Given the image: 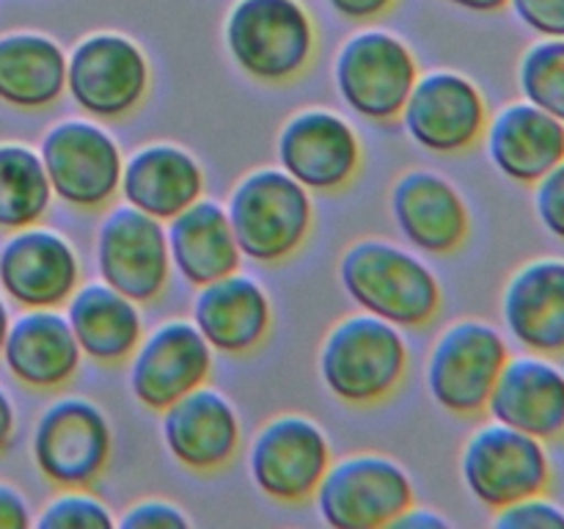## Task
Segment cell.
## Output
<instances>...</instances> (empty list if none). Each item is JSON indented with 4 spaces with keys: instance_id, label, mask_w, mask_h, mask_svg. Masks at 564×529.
Segmentation results:
<instances>
[{
    "instance_id": "6da1fadb",
    "label": "cell",
    "mask_w": 564,
    "mask_h": 529,
    "mask_svg": "<svg viewBox=\"0 0 564 529\" xmlns=\"http://www.w3.org/2000/svg\"><path fill=\"white\" fill-rule=\"evenodd\" d=\"M339 281L358 309L397 328H424L441 312V281L433 268L380 237H364L341 253Z\"/></svg>"
},
{
    "instance_id": "7a4b0ae2",
    "label": "cell",
    "mask_w": 564,
    "mask_h": 529,
    "mask_svg": "<svg viewBox=\"0 0 564 529\" xmlns=\"http://www.w3.org/2000/svg\"><path fill=\"white\" fill-rule=\"evenodd\" d=\"M319 375L336 400L378 406L408 375V342L394 323L361 312L339 320L319 347Z\"/></svg>"
},
{
    "instance_id": "3957f363",
    "label": "cell",
    "mask_w": 564,
    "mask_h": 529,
    "mask_svg": "<svg viewBox=\"0 0 564 529\" xmlns=\"http://www.w3.org/2000/svg\"><path fill=\"white\" fill-rule=\"evenodd\" d=\"M224 36L237 69L264 86L301 77L317 47L312 17L297 0H237Z\"/></svg>"
},
{
    "instance_id": "277c9868",
    "label": "cell",
    "mask_w": 564,
    "mask_h": 529,
    "mask_svg": "<svg viewBox=\"0 0 564 529\" xmlns=\"http://www.w3.org/2000/svg\"><path fill=\"white\" fill-rule=\"evenodd\" d=\"M226 213L242 257L259 264L295 257L314 224L312 196L284 169H257L242 176Z\"/></svg>"
},
{
    "instance_id": "5b68a950",
    "label": "cell",
    "mask_w": 564,
    "mask_h": 529,
    "mask_svg": "<svg viewBox=\"0 0 564 529\" xmlns=\"http://www.w3.org/2000/svg\"><path fill=\"white\" fill-rule=\"evenodd\" d=\"M510 358L507 336L485 320H457L441 331L427 358L430 397L455 417H479Z\"/></svg>"
},
{
    "instance_id": "8992f818",
    "label": "cell",
    "mask_w": 564,
    "mask_h": 529,
    "mask_svg": "<svg viewBox=\"0 0 564 529\" xmlns=\"http://www.w3.org/2000/svg\"><path fill=\"white\" fill-rule=\"evenodd\" d=\"M460 477L479 505L499 510L527 496L545 494L554 472L545 441L501 422H488L468 435Z\"/></svg>"
},
{
    "instance_id": "52a82bcc",
    "label": "cell",
    "mask_w": 564,
    "mask_h": 529,
    "mask_svg": "<svg viewBox=\"0 0 564 529\" xmlns=\"http://www.w3.org/2000/svg\"><path fill=\"white\" fill-rule=\"evenodd\" d=\"M314 499L319 518L334 529L391 527L397 516L416 505L405 468L372 452L330 461Z\"/></svg>"
},
{
    "instance_id": "ba28073f",
    "label": "cell",
    "mask_w": 564,
    "mask_h": 529,
    "mask_svg": "<svg viewBox=\"0 0 564 529\" xmlns=\"http://www.w3.org/2000/svg\"><path fill=\"white\" fill-rule=\"evenodd\" d=\"M33 463L58 488H88L105 474L113 452L110 422L86 397H58L33 428Z\"/></svg>"
},
{
    "instance_id": "9c48e42d",
    "label": "cell",
    "mask_w": 564,
    "mask_h": 529,
    "mask_svg": "<svg viewBox=\"0 0 564 529\" xmlns=\"http://www.w3.org/2000/svg\"><path fill=\"white\" fill-rule=\"evenodd\" d=\"M419 80V61L400 36L361 31L341 44L334 83L341 102L369 121H394Z\"/></svg>"
},
{
    "instance_id": "30bf717a",
    "label": "cell",
    "mask_w": 564,
    "mask_h": 529,
    "mask_svg": "<svg viewBox=\"0 0 564 529\" xmlns=\"http://www.w3.org/2000/svg\"><path fill=\"white\" fill-rule=\"evenodd\" d=\"M53 196L75 209H102L119 196L124 154L105 127L66 119L50 127L39 147Z\"/></svg>"
},
{
    "instance_id": "8fae6325",
    "label": "cell",
    "mask_w": 564,
    "mask_h": 529,
    "mask_svg": "<svg viewBox=\"0 0 564 529\" xmlns=\"http://www.w3.org/2000/svg\"><path fill=\"white\" fill-rule=\"evenodd\" d=\"M152 69L132 39L91 33L66 58V94L94 119H124L149 94Z\"/></svg>"
},
{
    "instance_id": "7c38bea8",
    "label": "cell",
    "mask_w": 564,
    "mask_h": 529,
    "mask_svg": "<svg viewBox=\"0 0 564 529\" xmlns=\"http://www.w3.org/2000/svg\"><path fill=\"white\" fill-rule=\"evenodd\" d=\"M330 461L328 435L314 419L303 413H279L253 435L248 468L253 485L268 499L301 505L317 494Z\"/></svg>"
},
{
    "instance_id": "4fadbf2b",
    "label": "cell",
    "mask_w": 564,
    "mask_h": 529,
    "mask_svg": "<svg viewBox=\"0 0 564 529\" xmlns=\"http://www.w3.org/2000/svg\"><path fill=\"white\" fill-rule=\"evenodd\" d=\"M99 279L130 301H158L171 281L169 231L163 220L121 204L105 213L97 231Z\"/></svg>"
},
{
    "instance_id": "5bb4252c",
    "label": "cell",
    "mask_w": 564,
    "mask_h": 529,
    "mask_svg": "<svg viewBox=\"0 0 564 529\" xmlns=\"http://www.w3.org/2000/svg\"><path fill=\"white\" fill-rule=\"evenodd\" d=\"M402 121L413 141L433 154H463L477 147L488 127V102L474 80L460 72L438 69L419 75Z\"/></svg>"
},
{
    "instance_id": "9a60e30c",
    "label": "cell",
    "mask_w": 564,
    "mask_h": 529,
    "mask_svg": "<svg viewBox=\"0 0 564 529\" xmlns=\"http://www.w3.org/2000/svg\"><path fill=\"white\" fill-rule=\"evenodd\" d=\"M213 375V347L193 320H169L158 325L130 356L127 384L132 397L149 411L174 406L180 397L207 384Z\"/></svg>"
},
{
    "instance_id": "2e32d148",
    "label": "cell",
    "mask_w": 564,
    "mask_h": 529,
    "mask_svg": "<svg viewBox=\"0 0 564 529\" xmlns=\"http://www.w3.org/2000/svg\"><path fill=\"white\" fill-rule=\"evenodd\" d=\"M364 149L347 119L325 108H303L281 127L279 163L308 193H336L356 180Z\"/></svg>"
},
{
    "instance_id": "e0dca14e",
    "label": "cell",
    "mask_w": 564,
    "mask_h": 529,
    "mask_svg": "<svg viewBox=\"0 0 564 529\" xmlns=\"http://www.w3.org/2000/svg\"><path fill=\"white\" fill-rule=\"evenodd\" d=\"M77 287L80 259L58 231L25 226L0 246V290L17 306L58 309Z\"/></svg>"
},
{
    "instance_id": "ac0fdd59",
    "label": "cell",
    "mask_w": 564,
    "mask_h": 529,
    "mask_svg": "<svg viewBox=\"0 0 564 529\" xmlns=\"http://www.w3.org/2000/svg\"><path fill=\"white\" fill-rule=\"evenodd\" d=\"M160 428L171 457L198 474L229 466L242 444L240 413L224 391L207 384L165 408Z\"/></svg>"
},
{
    "instance_id": "d6986e66",
    "label": "cell",
    "mask_w": 564,
    "mask_h": 529,
    "mask_svg": "<svg viewBox=\"0 0 564 529\" xmlns=\"http://www.w3.org/2000/svg\"><path fill=\"white\" fill-rule=\"evenodd\" d=\"M501 323L521 350L564 356V257L529 259L507 279Z\"/></svg>"
},
{
    "instance_id": "ffe728a7",
    "label": "cell",
    "mask_w": 564,
    "mask_h": 529,
    "mask_svg": "<svg viewBox=\"0 0 564 529\" xmlns=\"http://www.w3.org/2000/svg\"><path fill=\"white\" fill-rule=\"evenodd\" d=\"M485 411L494 422L545 444L564 439V369L551 356L538 353L510 356Z\"/></svg>"
},
{
    "instance_id": "44dd1931",
    "label": "cell",
    "mask_w": 564,
    "mask_h": 529,
    "mask_svg": "<svg viewBox=\"0 0 564 529\" xmlns=\"http://www.w3.org/2000/svg\"><path fill=\"white\" fill-rule=\"evenodd\" d=\"M389 204L397 229L416 251L452 253L471 229L466 198L435 171H405L391 187Z\"/></svg>"
},
{
    "instance_id": "7402d4cb",
    "label": "cell",
    "mask_w": 564,
    "mask_h": 529,
    "mask_svg": "<svg viewBox=\"0 0 564 529\" xmlns=\"http://www.w3.org/2000/svg\"><path fill=\"white\" fill-rule=\"evenodd\" d=\"M0 358L17 384L33 391H55L75 378L83 350L64 312L25 309L11 320Z\"/></svg>"
},
{
    "instance_id": "603a6c76",
    "label": "cell",
    "mask_w": 564,
    "mask_h": 529,
    "mask_svg": "<svg viewBox=\"0 0 564 529\" xmlns=\"http://www.w3.org/2000/svg\"><path fill=\"white\" fill-rule=\"evenodd\" d=\"M273 306L262 284L251 276H224L198 287L193 298V325L202 331L213 353L246 356L253 353L270 334Z\"/></svg>"
},
{
    "instance_id": "cb8c5ba5",
    "label": "cell",
    "mask_w": 564,
    "mask_h": 529,
    "mask_svg": "<svg viewBox=\"0 0 564 529\" xmlns=\"http://www.w3.org/2000/svg\"><path fill=\"white\" fill-rule=\"evenodd\" d=\"M482 138L494 169L518 185H534L564 160V121L527 99L488 119Z\"/></svg>"
},
{
    "instance_id": "d4e9b609",
    "label": "cell",
    "mask_w": 564,
    "mask_h": 529,
    "mask_svg": "<svg viewBox=\"0 0 564 529\" xmlns=\"http://www.w3.org/2000/svg\"><path fill=\"white\" fill-rule=\"evenodd\" d=\"M119 193L124 204L165 224L202 198L204 171L187 149L149 143L124 160Z\"/></svg>"
},
{
    "instance_id": "484cf974",
    "label": "cell",
    "mask_w": 564,
    "mask_h": 529,
    "mask_svg": "<svg viewBox=\"0 0 564 529\" xmlns=\"http://www.w3.org/2000/svg\"><path fill=\"white\" fill-rule=\"evenodd\" d=\"M171 268L191 287H204L224 276L237 273L242 251L226 207L213 198H196L191 207L169 220Z\"/></svg>"
},
{
    "instance_id": "4316f807",
    "label": "cell",
    "mask_w": 564,
    "mask_h": 529,
    "mask_svg": "<svg viewBox=\"0 0 564 529\" xmlns=\"http://www.w3.org/2000/svg\"><path fill=\"white\" fill-rule=\"evenodd\" d=\"M66 320L72 325L83 356L113 367L127 361L143 339V317L135 301L121 295L105 281H88L72 292Z\"/></svg>"
},
{
    "instance_id": "83f0119b",
    "label": "cell",
    "mask_w": 564,
    "mask_h": 529,
    "mask_svg": "<svg viewBox=\"0 0 564 529\" xmlns=\"http://www.w3.org/2000/svg\"><path fill=\"white\" fill-rule=\"evenodd\" d=\"M66 94V53L42 33L0 36V102L44 110Z\"/></svg>"
},
{
    "instance_id": "f1b7e54d",
    "label": "cell",
    "mask_w": 564,
    "mask_h": 529,
    "mask_svg": "<svg viewBox=\"0 0 564 529\" xmlns=\"http://www.w3.org/2000/svg\"><path fill=\"white\" fill-rule=\"evenodd\" d=\"M53 202L42 158L25 143H0V229L36 226Z\"/></svg>"
},
{
    "instance_id": "f546056e",
    "label": "cell",
    "mask_w": 564,
    "mask_h": 529,
    "mask_svg": "<svg viewBox=\"0 0 564 529\" xmlns=\"http://www.w3.org/2000/svg\"><path fill=\"white\" fill-rule=\"evenodd\" d=\"M518 88L527 102L564 121V39L529 44L518 61Z\"/></svg>"
},
{
    "instance_id": "4dcf8cb0",
    "label": "cell",
    "mask_w": 564,
    "mask_h": 529,
    "mask_svg": "<svg viewBox=\"0 0 564 529\" xmlns=\"http://www.w3.org/2000/svg\"><path fill=\"white\" fill-rule=\"evenodd\" d=\"M39 529H110L116 518L105 501L88 494L86 488H64L55 499L47 501L42 516L36 518Z\"/></svg>"
},
{
    "instance_id": "1f68e13d",
    "label": "cell",
    "mask_w": 564,
    "mask_h": 529,
    "mask_svg": "<svg viewBox=\"0 0 564 529\" xmlns=\"http://www.w3.org/2000/svg\"><path fill=\"white\" fill-rule=\"evenodd\" d=\"M494 512L499 529H564V507L545 494L527 496Z\"/></svg>"
},
{
    "instance_id": "d6a6232c",
    "label": "cell",
    "mask_w": 564,
    "mask_h": 529,
    "mask_svg": "<svg viewBox=\"0 0 564 529\" xmlns=\"http://www.w3.org/2000/svg\"><path fill=\"white\" fill-rule=\"evenodd\" d=\"M534 215L551 237L564 242V160L534 182Z\"/></svg>"
},
{
    "instance_id": "836d02e7",
    "label": "cell",
    "mask_w": 564,
    "mask_h": 529,
    "mask_svg": "<svg viewBox=\"0 0 564 529\" xmlns=\"http://www.w3.org/2000/svg\"><path fill=\"white\" fill-rule=\"evenodd\" d=\"M124 529H182L191 527V518L182 512V507H176L174 501L163 499H143L138 505H132L130 510L121 516V521H116Z\"/></svg>"
},
{
    "instance_id": "e575fe53",
    "label": "cell",
    "mask_w": 564,
    "mask_h": 529,
    "mask_svg": "<svg viewBox=\"0 0 564 529\" xmlns=\"http://www.w3.org/2000/svg\"><path fill=\"white\" fill-rule=\"evenodd\" d=\"M518 20L543 39H564V0H507Z\"/></svg>"
},
{
    "instance_id": "d590c367",
    "label": "cell",
    "mask_w": 564,
    "mask_h": 529,
    "mask_svg": "<svg viewBox=\"0 0 564 529\" xmlns=\"http://www.w3.org/2000/svg\"><path fill=\"white\" fill-rule=\"evenodd\" d=\"M31 523L33 518L25 496L9 483H0V529H25Z\"/></svg>"
},
{
    "instance_id": "8d00e7d4",
    "label": "cell",
    "mask_w": 564,
    "mask_h": 529,
    "mask_svg": "<svg viewBox=\"0 0 564 529\" xmlns=\"http://www.w3.org/2000/svg\"><path fill=\"white\" fill-rule=\"evenodd\" d=\"M328 6L345 20L369 22L375 17L386 14L394 6V0H328Z\"/></svg>"
},
{
    "instance_id": "74e56055",
    "label": "cell",
    "mask_w": 564,
    "mask_h": 529,
    "mask_svg": "<svg viewBox=\"0 0 564 529\" xmlns=\"http://www.w3.org/2000/svg\"><path fill=\"white\" fill-rule=\"evenodd\" d=\"M391 527H402V529H444L449 527V521H446L444 516H438L435 510H427V507H416L411 505L408 507L402 516L394 518V523Z\"/></svg>"
},
{
    "instance_id": "f35d334b",
    "label": "cell",
    "mask_w": 564,
    "mask_h": 529,
    "mask_svg": "<svg viewBox=\"0 0 564 529\" xmlns=\"http://www.w3.org/2000/svg\"><path fill=\"white\" fill-rule=\"evenodd\" d=\"M14 430H17V408L14 402H11L9 391L0 386V452L11 444Z\"/></svg>"
},
{
    "instance_id": "ab89813d",
    "label": "cell",
    "mask_w": 564,
    "mask_h": 529,
    "mask_svg": "<svg viewBox=\"0 0 564 529\" xmlns=\"http://www.w3.org/2000/svg\"><path fill=\"white\" fill-rule=\"evenodd\" d=\"M444 3L457 6V9L466 11H479V14H490V11L505 9L507 0H444Z\"/></svg>"
},
{
    "instance_id": "60d3db41",
    "label": "cell",
    "mask_w": 564,
    "mask_h": 529,
    "mask_svg": "<svg viewBox=\"0 0 564 529\" xmlns=\"http://www.w3.org/2000/svg\"><path fill=\"white\" fill-rule=\"evenodd\" d=\"M9 325H11L9 303H6V298L0 295V353H3V345H6V334H9Z\"/></svg>"
}]
</instances>
